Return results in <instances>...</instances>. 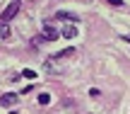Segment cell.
I'll use <instances>...</instances> for the list:
<instances>
[{"label":"cell","instance_id":"obj_4","mask_svg":"<svg viewBox=\"0 0 130 114\" xmlns=\"http://www.w3.org/2000/svg\"><path fill=\"white\" fill-rule=\"evenodd\" d=\"M60 37H65V39L77 37V27H75V24H65V27L60 29Z\"/></svg>","mask_w":130,"mask_h":114},{"label":"cell","instance_id":"obj_10","mask_svg":"<svg viewBox=\"0 0 130 114\" xmlns=\"http://www.w3.org/2000/svg\"><path fill=\"white\" fill-rule=\"evenodd\" d=\"M106 3H111V5H116V7H121V5H123V0H106Z\"/></svg>","mask_w":130,"mask_h":114},{"label":"cell","instance_id":"obj_3","mask_svg":"<svg viewBox=\"0 0 130 114\" xmlns=\"http://www.w3.org/2000/svg\"><path fill=\"white\" fill-rule=\"evenodd\" d=\"M56 19H63V22H70V24H77L79 17L75 12H65V10H60V12H56Z\"/></svg>","mask_w":130,"mask_h":114},{"label":"cell","instance_id":"obj_1","mask_svg":"<svg viewBox=\"0 0 130 114\" xmlns=\"http://www.w3.org/2000/svg\"><path fill=\"white\" fill-rule=\"evenodd\" d=\"M19 7H22V0H12V3H10L7 7H5L3 12H0V24H7L10 19H12L14 15L19 12Z\"/></svg>","mask_w":130,"mask_h":114},{"label":"cell","instance_id":"obj_8","mask_svg":"<svg viewBox=\"0 0 130 114\" xmlns=\"http://www.w3.org/2000/svg\"><path fill=\"white\" fill-rule=\"evenodd\" d=\"M7 37H10V27L0 24V39H7Z\"/></svg>","mask_w":130,"mask_h":114},{"label":"cell","instance_id":"obj_2","mask_svg":"<svg viewBox=\"0 0 130 114\" xmlns=\"http://www.w3.org/2000/svg\"><path fill=\"white\" fill-rule=\"evenodd\" d=\"M43 39H48V41H56V39H60V32H58L53 24H43Z\"/></svg>","mask_w":130,"mask_h":114},{"label":"cell","instance_id":"obj_7","mask_svg":"<svg viewBox=\"0 0 130 114\" xmlns=\"http://www.w3.org/2000/svg\"><path fill=\"white\" fill-rule=\"evenodd\" d=\"M48 102H51V95L48 92H41L39 95V105H48Z\"/></svg>","mask_w":130,"mask_h":114},{"label":"cell","instance_id":"obj_9","mask_svg":"<svg viewBox=\"0 0 130 114\" xmlns=\"http://www.w3.org/2000/svg\"><path fill=\"white\" fill-rule=\"evenodd\" d=\"M19 75H24L27 80H34V78H36V73H34V71H22Z\"/></svg>","mask_w":130,"mask_h":114},{"label":"cell","instance_id":"obj_6","mask_svg":"<svg viewBox=\"0 0 130 114\" xmlns=\"http://www.w3.org/2000/svg\"><path fill=\"white\" fill-rule=\"evenodd\" d=\"M70 56H75V49H65V51L56 53V58H60V61H65V58H70Z\"/></svg>","mask_w":130,"mask_h":114},{"label":"cell","instance_id":"obj_11","mask_svg":"<svg viewBox=\"0 0 130 114\" xmlns=\"http://www.w3.org/2000/svg\"><path fill=\"white\" fill-rule=\"evenodd\" d=\"M123 41H128V44H130V34H128V37H123Z\"/></svg>","mask_w":130,"mask_h":114},{"label":"cell","instance_id":"obj_5","mask_svg":"<svg viewBox=\"0 0 130 114\" xmlns=\"http://www.w3.org/2000/svg\"><path fill=\"white\" fill-rule=\"evenodd\" d=\"M0 105H3V107L17 105V95H10V92H7V95H3V97H0Z\"/></svg>","mask_w":130,"mask_h":114}]
</instances>
